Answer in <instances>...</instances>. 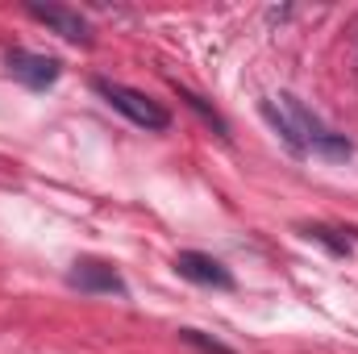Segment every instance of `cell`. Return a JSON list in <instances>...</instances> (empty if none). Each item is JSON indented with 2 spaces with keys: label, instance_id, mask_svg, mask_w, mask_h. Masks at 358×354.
Listing matches in <instances>:
<instances>
[{
  "label": "cell",
  "instance_id": "cell-1",
  "mask_svg": "<svg viewBox=\"0 0 358 354\" xmlns=\"http://www.w3.org/2000/svg\"><path fill=\"white\" fill-rule=\"evenodd\" d=\"M263 117L271 121V129L296 150V155H317V159H334V163H342V159H350L355 155V142L346 138V134H338V129H329L313 108H304L296 96H271L263 100Z\"/></svg>",
  "mask_w": 358,
  "mask_h": 354
},
{
  "label": "cell",
  "instance_id": "cell-2",
  "mask_svg": "<svg viewBox=\"0 0 358 354\" xmlns=\"http://www.w3.org/2000/svg\"><path fill=\"white\" fill-rule=\"evenodd\" d=\"M92 92H96L113 113H121L125 121H134V125L146 129V134H163V129H171V113H167L159 100H150L146 92L129 88V84H117V80H104V76L92 80Z\"/></svg>",
  "mask_w": 358,
  "mask_h": 354
},
{
  "label": "cell",
  "instance_id": "cell-3",
  "mask_svg": "<svg viewBox=\"0 0 358 354\" xmlns=\"http://www.w3.org/2000/svg\"><path fill=\"white\" fill-rule=\"evenodd\" d=\"M4 71H8L13 80H21L25 88L46 92V88L59 84L63 63H59L55 55H38V50H21V46H13V50L4 55Z\"/></svg>",
  "mask_w": 358,
  "mask_h": 354
},
{
  "label": "cell",
  "instance_id": "cell-4",
  "mask_svg": "<svg viewBox=\"0 0 358 354\" xmlns=\"http://www.w3.org/2000/svg\"><path fill=\"white\" fill-rule=\"evenodd\" d=\"M176 271L187 279V283H200V288H217V292H234V271L204 255V250H179L176 255Z\"/></svg>",
  "mask_w": 358,
  "mask_h": 354
},
{
  "label": "cell",
  "instance_id": "cell-5",
  "mask_svg": "<svg viewBox=\"0 0 358 354\" xmlns=\"http://www.w3.org/2000/svg\"><path fill=\"white\" fill-rule=\"evenodd\" d=\"M25 13L34 21H42L46 29H55L63 42H76V46H88L92 42V25L67 4H25Z\"/></svg>",
  "mask_w": 358,
  "mask_h": 354
},
{
  "label": "cell",
  "instance_id": "cell-6",
  "mask_svg": "<svg viewBox=\"0 0 358 354\" xmlns=\"http://www.w3.org/2000/svg\"><path fill=\"white\" fill-rule=\"evenodd\" d=\"M67 283L80 288V292H92V296H125L129 292L125 279L108 263H100V259H80V263L67 271Z\"/></svg>",
  "mask_w": 358,
  "mask_h": 354
},
{
  "label": "cell",
  "instance_id": "cell-7",
  "mask_svg": "<svg viewBox=\"0 0 358 354\" xmlns=\"http://www.w3.org/2000/svg\"><path fill=\"white\" fill-rule=\"evenodd\" d=\"M300 234L308 238V242H321L329 255H338V259H346V255H355V242L346 238V229H334V225H300Z\"/></svg>",
  "mask_w": 358,
  "mask_h": 354
},
{
  "label": "cell",
  "instance_id": "cell-8",
  "mask_svg": "<svg viewBox=\"0 0 358 354\" xmlns=\"http://www.w3.org/2000/svg\"><path fill=\"white\" fill-rule=\"evenodd\" d=\"M176 92H179V100H183V104H187V108H192V113H196V117H200L204 125H213V129H217L221 138H229V121H225V117H221V113H217V108H213V104H208L204 96H196V92L183 88V84H176Z\"/></svg>",
  "mask_w": 358,
  "mask_h": 354
},
{
  "label": "cell",
  "instance_id": "cell-9",
  "mask_svg": "<svg viewBox=\"0 0 358 354\" xmlns=\"http://www.w3.org/2000/svg\"><path fill=\"white\" fill-rule=\"evenodd\" d=\"M179 342H187L192 351H200V354H238L234 346H225L221 338H208L200 330H179Z\"/></svg>",
  "mask_w": 358,
  "mask_h": 354
}]
</instances>
